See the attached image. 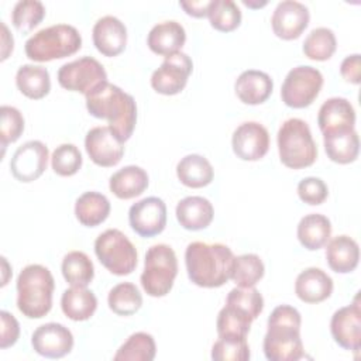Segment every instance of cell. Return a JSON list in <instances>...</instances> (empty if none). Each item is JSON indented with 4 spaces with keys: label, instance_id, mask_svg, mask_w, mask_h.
<instances>
[{
    "label": "cell",
    "instance_id": "obj_23",
    "mask_svg": "<svg viewBox=\"0 0 361 361\" xmlns=\"http://www.w3.org/2000/svg\"><path fill=\"white\" fill-rule=\"evenodd\" d=\"M234 90L244 104L257 106L267 102L272 94L274 82L268 73L257 69H248L240 73L234 83Z\"/></svg>",
    "mask_w": 361,
    "mask_h": 361
},
{
    "label": "cell",
    "instance_id": "obj_20",
    "mask_svg": "<svg viewBox=\"0 0 361 361\" xmlns=\"http://www.w3.org/2000/svg\"><path fill=\"white\" fill-rule=\"evenodd\" d=\"M317 124L322 134L354 128L355 110L347 99L330 97L319 109Z\"/></svg>",
    "mask_w": 361,
    "mask_h": 361
},
{
    "label": "cell",
    "instance_id": "obj_13",
    "mask_svg": "<svg viewBox=\"0 0 361 361\" xmlns=\"http://www.w3.org/2000/svg\"><path fill=\"white\" fill-rule=\"evenodd\" d=\"M48 147L38 140H31L20 145L11 157L10 171L11 175L24 183L37 180L47 169L48 165Z\"/></svg>",
    "mask_w": 361,
    "mask_h": 361
},
{
    "label": "cell",
    "instance_id": "obj_1",
    "mask_svg": "<svg viewBox=\"0 0 361 361\" xmlns=\"http://www.w3.org/2000/svg\"><path fill=\"white\" fill-rule=\"evenodd\" d=\"M86 109L90 116L109 121L111 131L126 142L133 135L137 123V104L131 94L118 86L103 82L86 94Z\"/></svg>",
    "mask_w": 361,
    "mask_h": 361
},
{
    "label": "cell",
    "instance_id": "obj_2",
    "mask_svg": "<svg viewBox=\"0 0 361 361\" xmlns=\"http://www.w3.org/2000/svg\"><path fill=\"white\" fill-rule=\"evenodd\" d=\"M233 251L220 243L193 241L185 251V264L192 283L200 288H220L231 279L234 268Z\"/></svg>",
    "mask_w": 361,
    "mask_h": 361
},
{
    "label": "cell",
    "instance_id": "obj_33",
    "mask_svg": "<svg viewBox=\"0 0 361 361\" xmlns=\"http://www.w3.org/2000/svg\"><path fill=\"white\" fill-rule=\"evenodd\" d=\"M157 354L155 340L149 333H133L117 350L114 361H152Z\"/></svg>",
    "mask_w": 361,
    "mask_h": 361
},
{
    "label": "cell",
    "instance_id": "obj_40",
    "mask_svg": "<svg viewBox=\"0 0 361 361\" xmlns=\"http://www.w3.org/2000/svg\"><path fill=\"white\" fill-rule=\"evenodd\" d=\"M45 17V7L38 0L17 1L11 11V23L21 32L32 31Z\"/></svg>",
    "mask_w": 361,
    "mask_h": 361
},
{
    "label": "cell",
    "instance_id": "obj_26",
    "mask_svg": "<svg viewBox=\"0 0 361 361\" xmlns=\"http://www.w3.org/2000/svg\"><path fill=\"white\" fill-rule=\"evenodd\" d=\"M148 173L137 165H127L110 176V192L123 200L137 197L148 188Z\"/></svg>",
    "mask_w": 361,
    "mask_h": 361
},
{
    "label": "cell",
    "instance_id": "obj_25",
    "mask_svg": "<svg viewBox=\"0 0 361 361\" xmlns=\"http://www.w3.org/2000/svg\"><path fill=\"white\" fill-rule=\"evenodd\" d=\"M326 259L331 271L337 274L353 272L360 261V248L354 238L341 234L327 243Z\"/></svg>",
    "mask_w": 361,
    "mask_h": 361
},
{
    "label": "cell",
    "instance_id": "obj_16",
    "mask_svg": "<svg viewBox=\"0 0 361 361\" xmlns=\"http://www.w3.org/2000/svg\"><path fill=\"white\" fill-rule=\"evenodd\" d=\"M310 21L309 8L295 0H283L276 4L271 25L274 34L285 41H292L300 37Z\"/></svg>",
    "mask_w": 361,
    "mask_h": 361
},
{
    "label": "cell",
    "instance_id": "obj_4",
    "mask_svg": "<svg viewBox=\"0 0 361 361\" xmlns=\"http://www.w3.org/2000/svg\"><path fill=\"white\" fill-rule=\"evenodd\" d=\"M55 281L51 271L39 264H30L17 278V307L28 319H41L52 307Z\"/></svg>",
    "mask_w": 361,
    "mask_h": 361
},
{
    "label": "cell",
    "instance_id": "obj_29",
    "mask_svg": "<svg viewBox=\"0 0 361 361\" xmlns=\"http://www.w3.org/2000/svg\"><path fill=\"white\" fill-rule=\"evenodd\" d=\"M61 309L63 314L73 322L90 319L97 309L96 295L85 286H71L61 296Z\"/></svg>",
    "mask_w": 361,
    "mask_h": 361
},
{
    "label": "cell",
    "instance_id": "obj_31",
    "mask_svg": "<svg viewBox=\"0 0 361 361\" xmlns=\"http://www.w3.org/2000/svg\"><path fill=\"white\" fill-rule=\"evenodd\" d=\"M109 199L99 192H85L75 202V216L85 227H96L102 224L110 214Z\"/></svg>",
    "mask_w": 361,
    "mask_h": 361
},
{
    "label": "cell",
    "instance_id": "obj_43",
    "mask_svg": "<svg viewBox=\"0 0 361 361\" xmlns=\"http://www.w3.org/2000/svg\"><path fill=\"white\" fill-rule=\"evenodd\" d=\"M226 303L241 309L243 312L248 313L254 320L261 314L264 309V298L259 290L255 289V286L233 288L226 298Z\"/></svg>",
    "mask_w": 361,
    "mask_h": 361
},
{
    "label": "cell",
    "instance_id": "obj_27",
    "mask_svg": "<svg viewBox=\"0 0 361 361\" xmlns=\"http://www.w3.org/2000/svg\"><path fill=\"white\" fill-rule=\"evenodd\" d=\"M324 151L336 164H351L360 154V138L355 128L323 134Z\"/></svg>",
    "mask_w": 361,
    "mask_h": 361
},
{
    "label": "cell",
    "instance_id": "obj_3",
    "mask_svg": "<svg viewBox=\"0 0 361 361\" xmlns=\"http://www.w3.org/2000/svg\"><path fill=\"white\" fill-rule=\"evenodd\" d=\"M300 324V313L293 306L279 305L271 312L262 343L269 361H298L305 355Z\"/></svg>",
    "mask_w": 361,
    "mask_h": 361
},
{
    "label": "cell",
    "instance_id": "obj_15",
    "mask_svg": "<svg viewBox=\"0 0 361 361\" xmlns=\"http://www.w3.org/2000/svg\"><path fill=\"white\" fill-rule=\"evenodd\" d=\"M330 333L344 350L358 351L361 347V307L358 295L348 306L336 310L330 320Z\"/></svg>",
    "mask_w": 361,
    "mask_h": 361
},
{
    "label": "cell",
    "instance_id": "obj_9",
    "mask_svg": "<svg viewBox=\"0 0 361 361\" xmlns=\"http://www.w3.org/2000/svg\"><path fill=\"white\" fill-rule=\"evenodd\" d=\"M323 75L319 69L309 65H299L290 69L282 83V102L292 109L310 106L323 87Z\"/></svg>",
    "mask_w": 361,
    "mask_h": 361
},
{
    "label": "cell",
    "instance_id": "obj_17",
    "mask_svg": "<svg viewBox=\"0 0 361 361\" xmlns=\"http://www.w3.org/2000/svg\"><path fill=\"white\" fill-rule=\"evenodd\" d=\"M233 152L243 161H259L269 149V133L257 121L240 124L231 137Z\"/></svg>",
    "mask_w": 361,
    "mask_h": 361
},
{
    "label": "cell",
    "instance_id": "obj_7",
    "mask_svg": "<svg viewBox=\"0 0 361 361\" xmlns=\"http://www.w3.org/2000/svg\"><path fill=\"white\" fill-rule=\"evenodd\" d=\"M178 275V258L168 244H155L147 250L141 286L152 298L166 296Z\"/></svg>",
    "mask_w": 361,
    "mask_h": 361
},
{
    "label": "cell",
    "instance_id": "obj_46",
    "mask_svg": "<svg viewBox=\"0 0 361 361\" xmlns=\"http://www.w3.org/2000/svg\"><path fill=\"white\" fill-rule=\"evenodd\" d=\"M1 333H0V348L6 350L14 345L20 337V324L17 319L7 310L0 312Z\"/></svg>",
    "mask_w": 361,
    "mask_h": 361
},
{
    "label": "cell",
    "instance_id": "obj_49",
    "mask_svg": "<svg viewBox=\"0 0 361 361\" xmlns=\"http://www.w3.org/2000/svg\"><path fill=\"white\" fill-rule=\"evenodd\" d=\"M14 39L13 35L8 32V28L4 23H1V61H6L8 55L13 52Z\"/></svg>",
    "mask_w": 361,
    "mask_h": 361
},
{
    "label": "cell",
    "instance_id": "obj_51",
    "mask_svg": "<svg viewBox=\"0 0 361 361\" xmlns=\"http://www.w3.org/2000/svg\"><path fill=\"white\" fill-rule=\"evenodd\" d=\"M1 262H3V268H4V276H3L1 286H4V285L7 283V276H6V274H7V261H6V258H4V257H1Z\"/></svg>",
    "mask_w": 361,
    "mask_h": 361
},
{
    "label": "cell",
    "instance_id": "obj_30",
    "mask_svg": "<svg viewBox=\"0 0 361 361\" xmlns=\"http://www.w3.org/2000/svg\"><path fill=\"white\" fill-rule=\"evenodd\" d=\"M176 176L182 185L199 189L212 183L214 171L207 158L199 154H189L178 162Z\"/></svg>",
    "mask_w": 361,
    "mask_h": 361
},
{
    "label": "cell",
    "instance_id": "obj_37",
    "mask_svg": "<svg viewBox=\"0 0 361 361\" xmlns=\"http://www.w3.org/2000/svg\"><path fill=\"white\" fill-rule=\"evenodd\" d=\"M303 54L313 61H327L337 49V39L333 30L317 27L312 30L303 41Z\"/></svg>",
    "mask_w": 361,
    "mask_h": 361
},
{
    "label": "cell",
    "instance_id": "obj_21",
    "mask_svg": "<svg viewBox=\"0 0 361 361\" xmlns=\"http://www.w3.org/2000/svg\"><path fill=\"white\" fill-rule=\"evenodd\" d=\"M333 279L323 269L310 267L295 281V293L305 303H320L333 293Z\"/></svg>",
    "mask_w": 361,
    "mask_h": 361
},
{
    "label": "cell",
    "instance_id": "obj_47",
    "mask_svg": "<svg viewBox=\"0 0 361 361\" xmlns=\"http://www.w3.org/2000/svg\"><path fill=\"white\" fill-rule=\"evenodd\" d=\"M340 73L345 82L353 85H360L361 82V55L353 54L343 59L340 65Z\"/></svg>",
    "mask_w": 361,
    "mask_h": 361
},
{
    "label": "cell",
    "instance_id": "obj_11",
    "mask_svg": "<svg viewBox=\"0 0 361 361\" xmlns=\"http://www.w3.org/2000/svg\"><path fill=\"white\" fill-rule=\"evenodd\" d=\"M193 71V62L185 52H176L165 56L164 62L151 75L152 89L165 96L180 93Z\"/></svg>",
    "mask_w": 361,
    "mask_h": 361
},
{
    "label": "cell",
    "instance_id": "obj_39",
    "mask_svg": "<svg viewBox=\"0 0 361 361\" xmlns=\"http://www.w3.org/2000/svg\"><path fill=\"white\" fill-rule=\"evenodd\" d=\"M265 267L257 254H243L235 257L231 279L237 286H255L264 276Z\"/></svg>",
    "mask_w": 361,
    "mask_h": 361
},
{
    "label": "cell",
    "instance_id": "obj_24",
    "mask_svg": "<svg viewBox=\"0 0 361 361\" xmlns=\"http://www.w3.org/2000/svg\"><path fill=\"white\" fill-rule=\"evenodd\" d=\"M178 223L190 231H199L210 226L214 209L203 196H188L178 202L175 210Z\"/></svg>",
    "mask_w": 361,
    "mask_h": 361
},
{
    "label": "cell",
    "instance_id": "obj_36",
    "mask_svg": "<svg viewBox=\"0 0 361 361\" xmlns=\"http://www.w3.org/2000/svg\"><path fill=\"white\" fill-rule=\"evenodd\" d=\"M109 307L118 316H131L142 306V296L131 282H121L110 289L107 296Z\"/></svg>",
    "mask_w": 361,
    "mask_h": 361
},
{
    "label": "cell",
    "instance_id": "obj_35",
    "mask_svg": "<svg viewBox=\"0 0 361 361\" xmlns=\"http://www.w3.org/2000/svg\"><path fill=\"white\" fill-rule=\"evenodd\" d=\"M254 319L243 312L241 309L227 305L219 312L216 329L219 337H235V338H247L251 323Z\"/></svg>",
    "mask_w": 361,
    "mask_h": 361
},
{
    "label": "cell",
    "instance_id": "obj_38",
    "mask_svg": "<svg viewBox=\"0 0 361 361\" xmlns=\"http://www.w3.org/2000/svg\"><path fill=\"white\" fill-rule=\"evenodd\" d=\"M207 17L210 25L220 32H231L241 24V11L233 0H212Z\"/></svg>",
    "mask_w": 361,
    "mask_h": 361
},
{
    "label": "cell",
    "instance_id": "obj_34",
    "mask_svg": "<svg viewBox=\"0 0 361 361\" xmlns=\"http://www.w3.org/2000/svg\"><path fill=\"white\" fill-rule=\"evenodd\" d=\"M62 275L71 286H87L94 276L92 259L83 251L68 252L61 265Z\"/></svg>",
    "mask_w": 361,
    "mask_h": 361
},
{
    "label": "cell",
    "instance_id": "obj_10",
    "mask_svg": "<svg viewBox=\"0 0 361 361\" xmlns=\"http://www.w3.org/2000/svg\"><path fill=\"white\" fill-rule=\"evenodd\" d=\"M106 80L107 73L103 65L92 56H82L63 63L58 71V83L63 89L79 92L85 96Z\"/></svg>",
    "mask_w": 361,
    "mask_h": 361
},
{
    "label": "cell",
    "instance_id": "obj_28",
    "mask_svg": "<svg viewBox=\"0 0 361 361\" xmlns=\"http://www.w3.org/2000/svg\"><path fill=\"white\" fill-rule=\"evenodd\" d=\"M296 235L302 247L309 251H316L323 248L331 237V223L320 213H310L300 219Z\"/></svg>",
    "mask_w": 361,
    "mask_h": 361
},
{
    "label": "cell",
    "instance_id": "obj_6",
    "mask_svg": "<svg viewBox=\"0 0 361 361\" xmlns=\"http://www.w3.org/2000/svg\"><path fill=\"white\" fill-rule=\"evenodd\" d=\"M82 48L79 31L69 24H55L37 31L25 42V55L35 62L62 59Z\"/></svg>",
    "mask_w": 361,
    "mask_h": 361
},
{
    "label": "cell",
    "instance_id": "obj_44",
    "mask_svg": "<svg viewBox=\"0 0 361 361\" xmlns=\"http://www.w3.org/2000/svg\"><path fill=\"white\" fill-rule=\"evenodd\" d=\"M0 116H1L0 140H1V148L4 155L6 147L11 142H16L21 137L24 131V117L18 109L7 104L0 107Z\"/></svg>",
    "mask_w": 361,
    "mask_h": 361
},
{
    "label": "cell",
    "instance_id": "obj_45",
    "mask_svg": "<svg viewBox=\"0 0 361 361\" xmlns=\"http://www.w3.org/2000/svg\"><path fill=\"white\" fill-rule=\"evenodd\" d=\"M298 196L302 202L310 206H317L327 199L329 188L320 178L307 176L298 183Z\"/></svg>",
    "mask_w": 361,
    "mask_h": 361
},
{
    "label": "cell",
    "instance_id": "obj_22",
    "mask_svg": "<svg viewBox=\"0 0 361 361\" xmlns=\"http://www.w3.org/2000/svg\"><path fill=\"white\" fill-rule=\"evenodd\" d=\"M186 41L183 25L175 20H168L155 24L147 37L148 48L161 56H169L180 51Z\"/></svg>",
    "mask_w": 361,
    "mask_h": 361
},
{
    "label": "cell",
    "instance_id": "obj_19",
    "mask_svg": "<svg viewBox=\"0 0 361 361\" xmlns=\"http://www.w3.org/2000/svg\"><path fill=\"white\" fill-rule=\"evenodd\" d=\"M92 38L96 49L102 55L113 58L126 49L127 28L117 17L104 16L94 23Z\"/></svg>",
    "mask_w": 361,
    "mask_h": 361
},
{
    "label": "cell",
    "instance_id": "obj_8",
    "mask_svg": "<svg viewBox=\"0 0 361 361\" xmlns=\"http://www.w3.org/2000/svg\"><path fill=\"white\" fill-rule=\"evenodd\" d=\"M94 254L100 264L113 275H130L137 267V250L128 237L117 230L109 228L94 240Z\"/></svg>",
    "mask_w": 361,
    "mask_h": 361
},
{
    "label": "cell",
    "instance_id": "obj_50",
    "mask_svg": "<svg viewBox=\"0 0 361 361\" xmlns=\"http://www.w3.org/2000/svg\"><path fill=\"white\" fill-rule=\"evenodd\" d=\"M243 4L244 6H247V7H251V8H258V7H262V6H265L267 4V1H247V0H243Z\"/></svg>",
    "mask_w": 361,
    "mask_h": 361
},
{
    "label": "cell",
    "instance_id": "obj_12",
    "mask_svg": "<svg viewBox=\"0 0 361 361\" xmlns=\"http://www.w3.org/2000/svg\"><path fill=\"white\" fill-rule=\"evenodd\" d=\"M128 221L133 231L142 238L158 235L166 226V204L157 196L144 197L131 204Z\"/></svg>",
    "mask_w": 361,
    "mask_h": 361
},
{
    "label": "cell",
    "instance_id": "obj_18",
    "mask_svg": "<svg viewBox=\"0 0 361 361\" xmlns=\"http://www.w3.org/2000/svg\"><path fill=\"white\" fill-rule=\"evenodd\" d=\"M31 345L45 358H62L73 348V334L61 323H45L34 330Z\"/></svg>",
    "mask_w": 361,
    "mask_h": 361
},
{
    "label": "cell",
    "instance_id": "obj_48",
    "mask_svg": "<svg viewBox=\"0 0 361 361\" xmlns=\"http://www.w3.org/2000/svg\"><path fill=\"white\" fill-rule=\"evenodd\" d=\"M179 6L183 8V11L188 16H192L195 18H203V17L207 16L210 1H203V0H199V1H195V0L183 1L182 0V1H179Z\"/></svg>",
    "mask_w": 361,
    "mask_h": 361
},
{
    "label": "cell",
    "instance_id": "obj_41",
    "mask_svg": "<svg viewBox=\"0 0 361 361\" xmlns=\"http://www.w3.org/2000/svg\"><path fill=\"white\" fill-rule=\"evenodd\" d=\"M82 154L73 144H61L51 155V166L59 176H72L82 168Z\"/></svg>",
    "mask_w": 361,
    "mask_h": 361
},
{
    "label": "cell",
    "instance_id": "obj_42",
    "mask_svg": "<svg viewBox=\"0 0 361 361\" xmlns=\"http://www.w3.org/2000/svg\"><path fill=\"white\" fill-rule=\"evenodd\" d=\"M250 357L247 338L219 337L212 347V358L214 361H247Z\"/></svg>",
    "mask_w": 361,
    "mask_h": 361
},
{
    "label": "cell",
    "instance_id": "obj_14",
    "mask_svg": "<svg viewBox=\"0 0 361 361\" xmlns=\"http://www.w3.org/2000/svg\"><path fill=\"white\" fill-rule=\"evenodd\" d=\"M85 149L93 164L110 168L117 165L124 155V142L109 126L93 127L85 137Z\"/></svg>",
    "mask_w": 361,
    "mask_h": 361
},
{
    "label": "cell",
    "instance_id": "obj_32",
    "mask_svg": "<svg viewBox=\"0 0 361 361\" xmlns=\"http://www.w3.org/2000/svg\"><path fill=\"white\" fill-rule=\"evenodd\" d=\"M16 85L25 97L39 100L51 90L49 72L44 66L21 65L16 73Z\"/></svg>",
    "mask_w": 361,
    "mask_h": 361
},
{
    "label": "cell",
    "instance_id": "obj_5",
    "mask_svg": "<svg viewBox=\"0 0 361 361\" xmlns=\"http://www.w3.org/2000/svg\"><path fill=\"white\" fill-rule=\"evenodd\" d=\"M281 162L290 169L312 166L317 159V147L307 123L302 118L285 120L276 134Z\"/></svg>",
    "mask_w": 361,
    "mask_h": 361
}]
</instances>
